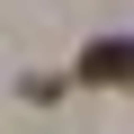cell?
<instances>
[{"mask_svg":"<svg viewBox=\"0 0 134 134\" xmlns=\"http://www.w3.org/2000/svg\"><path fill=\"white\" fill-rule=\"evenodd\" d=\"M81 81H90V90H125V81H134V36H98V45H81Z\"/></svg>","mask_w":134,"mask_h":134,"instance_id":"cell-1","label":"cell"}]
</instances>
